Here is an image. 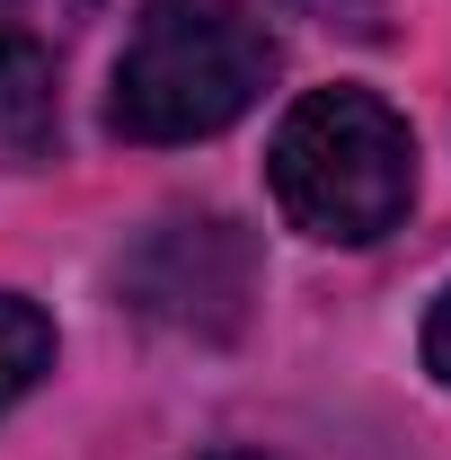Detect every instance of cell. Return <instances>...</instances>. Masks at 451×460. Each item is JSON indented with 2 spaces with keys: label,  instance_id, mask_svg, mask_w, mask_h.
<instances>
[{
  "label": "cell",
  "instance_id": "cell-3",
  "mask_svg": "<svg viewBox=\"0 0 451 460\" xmlns=\"http://www.w3.org/2000/svg\"><path fill=\"white\" fill-rule=\"evenodd\" d=\"M107 0H0V151L45 160L62 133V62Z\"/></svg>",
  "mask_w": 451,
  "mask_h": 460
},
{
  "label": "cell",
  "instance_id": "cell-1",
  "mask_svg": "<svg viewBox=\"0 0 451 460\" xmlns=\"http://www.w3.org/2000/svg\"><path fill=\"white\" fill-rule=\"evenodd\" d=\"M283 45L257 0H142L115 54L107 124L142 151L213 142L275 89Z\"/></svg>",
  "mask_w": 451,
  "mask_h": 460
},
{
  "label": "cell",
  "instance_id": "cell-6",
  "mask_svg": "<svg viewBox=\"0 0 451 460\" xmlns=\"http://www.w3.org/2000/svg\"><path fill=\"white\" fill-rule=\"evenodd\" d=\"M292 18L328 27V36H354V45H381L390 36V0H283Z\"/></svg>",
  "mask_w": 451,
  "mask_h": 460
},
{
  "label": "cell",
  "instance_id": "cell-7",
  "mask_svg": "<svg viewBox=\"0 0 451 460\" xmlns=\"http://www.w3.org/2000/svg\"><path fill=\"white\" fill-rule=\"evenodd\" d=\"M425 372L451 390V284H443V301L425 310Z\"/></svg>",
  "mask_w": 451,
  "mask_h": 460
},
{
  "label": "cell",
  "instance_id": "cell-5",
  "mask_svg": "<svg viewBox=\"0 0 451 460\" xmlns=\"http://www.w3.org/2000/svg\"><path fill=\"white\" fill-rule=\"evenodd\" d=\"M54 372V319L27 292H0V416Z\"/></svg>",
  "mask_w": 451,
  "mask_h": 460
},
{
  "label": "cell",
  "instance_id": "cell-2",
  "mask_svg": "<svg viewBox=\"0 0 451 460\" xmlns=\"http://www.w3.org/2000/svg\"><path fill=\"white\" fill-rule=\"evenodd\" d=\"M275 213L319 248H372L416 204V133L381 89H310L292 98L266 142Z\"/></svg>",
  "mask_w": 451,
  "mask_h": 460
},
{
  "label": "cell",
  "instance_id": "cell-8",
  "mask_svg": "<svg viewBox=\"0 0 451 460\" xmlns=\"http://www.w3.org/2000/svg\"><path fill=\"white\" fill-rule=\"evenodd\" d=\"M204 460H257V452H204Z\"/></svg>",
  "mask_w": 451,
  "mask_h": 460
},
{
  "label": "cell",
  "instance_id": "cell-4",
  "mask_svg": "<svg viewBox=\"0 0 451 460\" xmlns=\"http://www.w3.org/2000/svg\"><path fill=\"white\" fill-rule=\"evenodd\" d=\"M230 239V222H213V213H195V222H169L142 257H133V292H142V310L151 319H177V328H239V292H213L204 284V257Z\"/></svg>",
  "mask_w": 451,
  "mask_h": 460
}]
</instances>
